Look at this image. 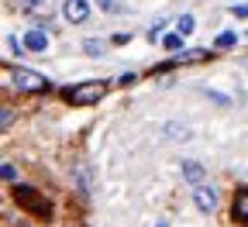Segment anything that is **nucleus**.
<instances>
[{"label": "nucleus", "mask_w": 248, "mask_h": 227, "mask_svg": "<svg viewBox=\"0 0 248 227\" xmlns=\"http://www.w3.org/2000/svg\"><path fill=\"white\" fill-rule=\"evenodd\" d=\"M107 93V83L104 79H90V83H79V86H69L66 93V100L73 104V107H86V104H97L100 96Z\"/></svg>", "instance_id": "f257e3e1"}, {"label": "nucleus", "mask_w": 248, "mask_h": 227, "mask_svg": "<svg viewBox=\"0 0 248 227\" xmlns=\"http://www.w3.org/2000/svg\"><path fill=\"white\" fill-rule=\"evenodd\" d=\"M234 217L248 224V193H241V197L234 200Z\"/></svg>", "instance_id": "6e6552de"}, {"label": "nucleus", "mask_w": 248, "mask_h": 227, "mask_svg": "<svg viewBox=\"0 0 248 227\" xmlns=\"http://www.w3.org/2000/svg\"><path fill=\"white\" fill-rule=\"evenodd\" d=\"M100 7H104V11H117V4H114V0H100Z\"/></svg>", "instance_id": "a211bd4d"}, {"label": "nucleus", "mask_w": 248, "mask_h": 227, "mask_svg": "<svg viewBox=\"0 0 248 227\" xmlns=\"http://www.w3.org/2000/svg\"><path fill=\"white\" fill-rule=\"evenodd\" d=\"M7 42H11V48H14V52H17V55H24V48H28V45H21V42H17V38H14V35H11V38H7Z\"/></svg>", "instance_id": "f3484780"}, {"label": "nucleus", "mask_w": 248, "mask_h": 227, "mask_svg": "<svg viewBox=\"0 0 248 227\" xmlns=\"http://www.w3.org/2000/svg\"><path fill=\"white\" fill-rule=\"evenodd\" d=\"M14 200L24 207V210H31L35 217H48V200L42 197V193L35 189V186H14Z\"/></svg>", "instance_id": "7ed1b4c3"}, {"label": "nucleus", "mask_w": 248, "mask_h": 227, "mask_svg": "<svg viewBox=\"0 0 248 227\" xmlns=\"http://www.w3.org/2000/svg\"><path fill=\"white\" fill-rule=\"evenodd\" d=\"M176 31L186 38V35H193V14H183L179 21H176Z\"/></svg>", "instance_id": "1a4fd4ad"}, {"label": "nucleus", "mask_w": 248, "mask_h": 227, "mask_svg": "<svg viewBox=\"0 0 248 227\" xmlns=\"http://www.w3.org/2000/svg\"><path fill=\"white\" fill-rule=\"evenodd\" d=\"M231 14H234V17H245V21H248V4H231Z\"/></svg>", "instance_id": "dca6fc26"}, {"label": "nucleus", "mask_w": 248, "mask_h": 227, "mask_svg": "<svg viewBox=\"0 0 248 227\" xmlns=\"http://www.w3.org/2000/svg\"><path fill=\"white\" fill-rule=\"evenodd\" d=\"M203 176H207V169L200 166V162H183V179H186V182L200 186V182H203Z\"/></svg>", "instance_id": "423d86ee"}, {"label": "nucleus", "mask_w": 248, "mask_h": 227, "mask_svg": "<svg viewBox=\"0 0 248 227\" xmlns=\"http://www.w3.org/2000/svg\"><path fill=\"white\" fill-rule=\"evenodd\" d=\"M83 48H86L90 55H104V42H97V38H90V42H83Z\"/></svg>", "instance_id": "f8f14e48"}, {"label": "nucleus", "mask_w": 248, "mask_h": 227, "mask_svg": "<svg viewBox=\"0 0 248 227\" xmlns=\"http://www.w3.org/2000/svg\"><path fill=\"white\" fill-rule=\"evenodd\" d=\"M0 124H4V127H11V124H14V110H11V107L0 110Z\"/></svg>", "instance_id": "2eb2a0df"}, {"label": "nucleus", "mask_w": 248, "mask_h": 227, "mask_svg": "<svg viewBox=\"0 0 248 227\" xmlns=\"http://www.w3.org/2000/svg\"><path fill=\"white\" fill-rule=\"evenodd\" d=\"M31 4H42V0H31Z\"/></svg>", "instance_id": "6ab92c4d"}, {"label": "nucleus", "mask_w": 248, "mask_h": 227, "mask_svg": "<svg viewBox=\"0 0 248 227\" xmlns=\"http://www.w3.org/2000/svg\"><path fill=\"white\" fill-rule=\"evenodd\" d=\"M7 79H11V86H14V90H24V93H45V90L52 86L45 76L31 73V69H21V66L7 69Z\"/></svg>", "instance_id": "f03ea898"}, {"label": "nucleus", "mask_w": 248, "mask_h": 227, "mask_svg": "<svg viewBox=\"0 0 248 227\" xmlns=\"http://www.w3.org/2000/svg\"><path fill=\"white\" fill-rule=\"evenodd\" d=\"M193 203H197V210L214 213V210H217V193L207 189V186H197V189H193Z\"/></svg>", "instance_id": "39448f33"}, {"label": "nucleus", "mask_w": 248, "mask_h": 227, "mask_svg": "<svg viewBox=\"0 0 248 227\" xmlns=\"http://www.w3.org/2000/svg\"><path fill=\"white\" fill-rule=\"evenodd\" d=\"M24 45H28L31 52H45V48H48V35H45V31H28V35H24Z\"/></svg>", "instance_id": "0eeeda50"}, {"label": "nucleus", "mask_w": 248, "mask_h": 227, "mask_svg": "<svg viewBox=\"0 0 248 227\" xmlns=\"http://www.w3.org/2000/svg\"><path fill=\"white\" fill-rule=\"evenodd\" d=\"M203 59V52H183V55H176L172 62H200Z\"/></svg>", "instance_id": "4468645a"}, {"label": "nucleus", "mask_w": 248, "mask_h": 227, "mask_svg": "<svg viewBox=\"0 0 248 227\" xmlns=\"http://www.w3.org/2000/svg\"><path fill=\"white\" fill-rule=\"evenodd\" d=\"M0 176H4L7 182H14V179H17V169L11 166V162H4V166H0Z\"/></svg>", "instance_id": "ddd939ff"}, {"label": "nucleus", "mask_w": 248, "mask_h": 227, "mask_svg": "<svg viewBox=\"0 0 248 227\" xmlns=\"http://www.w3.org/2000/svg\"><path fill=\"white\" fill-rule=\"evenodd\" d=\"M238 42V35H234V31H224V35H217V48H231Z\"/></svg>", "instance_id": "9b49d317"}, {"label": "nucleus", "mask_w": 248, "mask_h": 227, "mask_svg": "<svg viewBox=\"0 0 248 227\" xmlns=\"http://www.w3.org/2000/svg\"><path fill=\"white\" fill-rule=\"evenodd\" d=\"M159 227H166V224H159Z\"/></svg>", "instance_id": "aec40b11"}, {"label": "nucleus", "mask_w": 248, "mask_h": 227, "mask_svg": "<svg viewBox=\"0 0 248 227\" xmlns=\"http://www.w3.org/2000/svg\"><path fill=\"white\" fill-rule=\"evenodd\" d=\"M62 14H66V21H73V24H83L90 17V0H66V4H62Z\"/></svg>", "instance_id": "20e7f679"}, {"label": "nucleus", "mask_w": 248, "mask_h": 227, "mask_svg": "<svg viewBox=\"0 0 248 227\" xmlns=\"http://www.w3.org/2000/svg\"><path fill=\"white\" fill-rule=\"evenodd\" d=\"M162 45H166L169 52H176V48L183 45V35H179V31H172V35H166V38H162Z\"/></svg>", "instance_id": "9d476101"}]
</instances>
